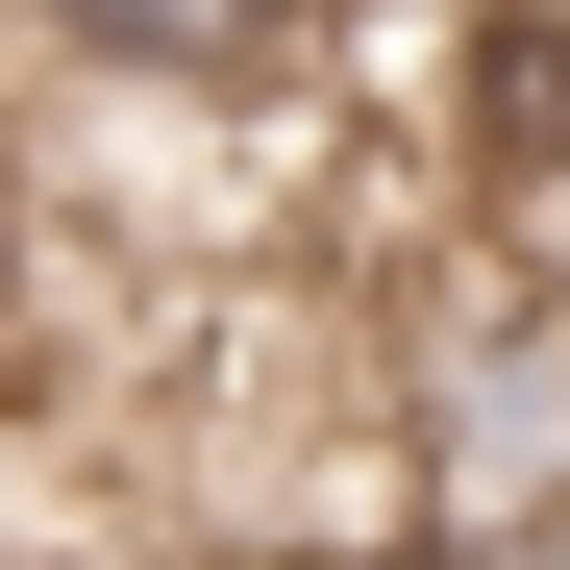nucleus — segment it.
Returning a JSON list of instances; mask_svg holds the SVG:
<instances>
[{
	"label": "nucleus",
	"instance_id": "obj_1",
	"mask_svg": "<svg viewBox=\"0 0 570 570\" xmlns=\"http://www.w3.org/2000/svg\"><path fill=\"white\" fill-rule=\"evenodd\" d=\"M372 397H397V497L422 521H546L570 546V248L471 224L372 298Z\"/></svg>",
	"mask_w": 570,
	"mask_h": 570
},
{
	"label": "nucleus",
	"instance_id": "obj_2",
	"mask_svg": "<svg viewBox=\"0 0 570 570\" xmlns=\"http://www.w3.org/2000/svg\"><path fill=\"white\" fill-rule=\"evenodd\" d=\"M75 100H347V0H0Z\"/></svg>",
	"mask_w": 570,
	"mask_h": 570
},
{
	"label": "nucleus",
	"instance_id": "obj_3",
	"mask_svg": "<svg viewBox=\"0 0 570 570\" xmlns=\"http://www.w3.org/2000/svg\"><path fill=\"white\" fill-rule=\"evenodd\" d=\"M397 570H570V546H546V521H422Z\"/></svg>",
	"mask_w": 570,
	"mask_h": 570
}]
</instances>
